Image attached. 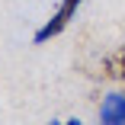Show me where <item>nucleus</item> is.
<instances>
[{
	"mask_svg": "<svg viewBox=\"0 0 125 125\" xmlns=\"http://www.w3.org/2000/svg\"><path fill=\"white\" fill-rule=\"evenodd\" d=\"M80 3H83V0H61V3H58V10H55L52 16H48V19L42 22V29L32 35V42H35V45H45V42L58 39V35H61V32L71 26V19L77 16Z\"/></svg>",
	"mask_w": 125,
	"mask_h": 125,
	"instance_id": "nucleus-1",
	"label": "nucleus"
},
{
	"mask_svg": "<svg viewBox=\"0 0 125 125\" xmlns=\"http://www.w3.org/2000/svg\"><path fill=\"white\" fill-rule=\"evenodd\" d=\"M99 125H125V96L109 93L99 106Z\"/></svg>",
	"mask_w": 125,
	"mask_h": 125,
	"instance_id": "nucleus-2",
	"label": "nucleus"
},
{
	"mask_svg": "<svg viewBox=\"0 0 125 125\" xmlns=\"http://www.w3.org/2000/svg\"><path fill=\"white\" fill-rule=\"evenodd\" d=\"M106 74H109V77H119L125 83V48L115 52L112 58H106Z\"/></svg>",
	"mask_w": 125,
	"mask_h": 125,
	"instance_id": "nucleus-3",
	"label": "nucleus"
},
{
	"mask_svg": "<svg viewBox=\"0 0 125 125\" xmlns=\"http://www.w3.org/2000/svg\"><path fill=\"white\" fill-rule=\"evenodd\" d=\"M67 125H80V119H67Z\"/></svg>",
	"mask_w": 125,
	"mask_h": 125,
	"instance_id": "nucleus-4",
	"label": "nucleus"
},
{
	"mask_svg": "<svg viewBox=\"0 0 125 125\" xmlns=\"http://www.w3.org/2000/svg\"><path fill=\"white\" fill-rule=\"evenodd\" d=\"M52 125H67V122H52Z\"/></svg>",
	"mask_w": 125,
	"mask_h": 125,
	"instance_id": "nucleus-5",
	"label": "nucleus"
}]
</instances>
